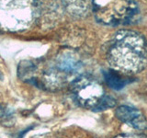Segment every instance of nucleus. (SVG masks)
<instances>
[{
    "mask_svg": "<svg viewBox=\"0 0 147 138\" xmlns=\"http://www.w3.org/2000/svg\"><path fill=\"white\" fill-rule=\"evenodd\" d=\"M106 58L111 69L124 75H133L147 66V41L134 30L118 31L108 43Z\"/></svg>",
    "mask_w": 147,
    "mask_h": 138,
    "instance_id": "1",
    "label": "nucleus"
},
{
    "mask_svg": "<svg viewBox=\"0 0 147 138\" xmlns=\"http://www.w3.org/2000/svg\"><path fill=\"white\" fill-rule=\"evenodd\" d=\"M118 138H134L133 136H131V135H122V136H119V137H118Z\"/></svg>",
    "mask_w": 147,
    "mask_h": 138,
    "instance_id": "6",
    "label": "nucleus"
},
{
    "mask_svg": "<svg viewBox=\"0 0 147 138\" xmlns=\"http://www.w3.org/2000/svg\"><path fill=\"white\" fill-rule=\"evenodd\" d=\"M127 75L118 72L114 69H109L104 72V78L109 87L114 90H121L131 80L126 76Z\"/></svg>",
    "mask_w": 147,
    "mask_h": 138,
    "instance_id": "5",
    "label": "nucleus"
},
{
    "mask_svg": "<svg viewBox=\"0 0 147 138\" xmlns=\"http://www.w3.org/2000/svg\"><path fill=\"white\" fill-rule=\"evenodd\" d=\"M91 3L96 20L108 26L127 24L137 13L134 0H91Z\"/></svg>",
    "mask_w": 147,
    "mask_h": 138,
    "instance_id": "2",
    "label": "nucleus"
},
{
    "mask_svg": "<svg viewBox=\"0 0 147 138\" xmlns=\"http://www.w3.org/2000/svg\"><path fill=\"white\" fill-rule=\"evenodd\" d=\"M115 115L121 122L137 130H144L147 127V121L144 115L139 109L133 106H119L115 110Z\"/></svg>",
    "mask_w": 147,
    "mask_h": 138,
    "instance_id": "4",
    "label": "nucleus"
},
{
    "mask_svg": "<svg viewBox=\"0 0 147 138\" xmlns=\"http://www.w3.org/2000/svg\"><path fill=\"white\" fill-rule=\"evenodd\" d=\"M72 93L77 104L93 112H96L107 95L103 86L91 76H80L74 80Z\"/></svg>",
    "mask_w": 147,
    "mask_h": 138,
    "instance_id": "3",
    "label": "nucleus"
}]
</instances>
